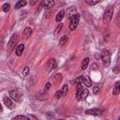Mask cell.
Here are the masks:
<instances>
[{"instance_id":"6da1fadb","label":"cell","mask_w":120,"mask_h":120,"mask_svg":"<svg viewBox=\"0 0 120 120\" xmlns=\"http://www.w3.org/2000/svg\"><path fill=\"white\" fill-rule=\"evenodd\" d=\"M80 22V14L79 13H75L74 15H72L70 17V21H69V29L70 30H75L79 24Z\"/></svg>"},{"instance_id":"7a4b0ae2","label":"cell","mask_w":120,"mask_h":120,"mask_svg":"<svg viewBox=\"0 0 120 120\" xmlns=\"http://www.w3.org/2000/svg\"><path fill=\"white\" fill-rule=\"evenodd\" d=\"M101 60H102L103 66L105 68H107V67L110 66V63H111V53H110L109 51L104 50L101 52Z\"/></svg>"},{"instance_id":"3957f363","label":"cell","mask_w":120,"mask_h":120,"mask_svg":"<svg viewBox=\"0 0 120 120\" xmlns=\"http://www.w3.org/2000/svg\"><path fill=\"white\" fill-rule=\"evenodd\" d=\"M18 40H19L18 35H17V34H13V35L11 36V38H10L8 43V52H11V51L14 50L15 45L17 44Z\"/></svg>"},{"instance_id":"277c9868","label":"cell","mask_w":120,"mask_h":120,"mask_svg":"<svg viewBox=\"0 0 120 120\" xmlns=\"http://www.w3.org/2000/svg\"><path fill=\"white\" fill-rule=\"evenodd\" d=\"M112 15H113V8L110 7L105 10V12L103 14V22H109L112 20Z\"/></svg>"},{"instance_id":"5b68a950","label":"cell","mask_w":120,"mask_h":120,"mask_svg":"<svg viewBox=\"0 0 120 120\" xmlns=\"http://www.w3.org/2000/svg\"><path fill=\"white\" fill-rule=\"evenodd\" d=\"M88 95V90L87 89H84V88H82L80 90H77V93H76V98L78 100H83L85 99V98L87 97Z\"/></svg>"},{"instance_id":"8992f818","label":"cell","mask_w":120,"mask_h":120,"mask_svg":"<svg viewBox=\"0 0 120 120\" xmlns=\"http://www.w3.org/2000/svg\"><path fill=\"white\" fill-rule=\"evenodd\" d=\"M9 96L15 101H21V99H22V94L18 90H11L9 92Z\"/></svg>"},{"instance_id":"52a82bcc","label":"cell","mask_w":120,"mask_h":120,"mask_svg":"<svg viewBox=\"0 0 120 120\" xmlns=\"http://www.w3.org/2000/svg\"><path fill=\"white\" fill-rule=\"evenodd\" d=\"M53 1H42L41 3H40V6H39V8H52V6H53ZM39 8V9H40Z\"/></svg>"},{"instance_id":"ba28073f","label":"cell","mask_w":120,"mask_h":120,"mask_svg":"<svg viewBox=\"0 0 120 120\" xmlns=\"http://www.w3.org/2000/svg\"><path fill=\"white\" fill-rule=\"evenodd\" d=\"M85 112L87 114H91V115H100L101 114V110H99L98 108H94V109L87 110Z\"/></svg>"},{"instance_id":"9c48e42d","label":"cell","mask_w":120,"mask_h":120,"mask_svg":"<svg viewBox=\"0 0 120 120\" xmlns=\"http://www.w3.org/2000/svg\"><path fill=\"white\" fill-rule=\"evenodd\" d=\"M4 103H5V105H6L8 108H9V109H13V108H14V104H13V102H12V100H11L10 98L5 97V98H4Z\"/></svg>"},{"instance_id":"30bf717a","label":"cell","mask_w":120,"mask_h":120,"mask_svg":"<svg viewBox=\"0 0 120 120\" xmlns=\"http://www.w3.org/2000/svg\"><path fill=\"white\" fill-rule=\"evenodd\" d=\"M55 68H56V61H55V59H53V58L50 59L49 62H48V70L51 71V70L54 69Z\"/></svg>"},{"instance_id":"8fae6325","label":"cell","mask_w":120,"mask_h":120,"mask_svg":"<svg viewBox=\"0 0 120 120\" xmlns=\"http://www.w3.org/2000/svg\"><path fill=\"white\" fill-rule=\"evenodd\" d=\"M31 33H32V28H31V27H26V28L23 30V32H22V37H23L24 38H27L28 37H30Z\"/></svg>"},{"instance_id":"7c38bea8","label":"cell","mask_w":120,"mask_h":120,"mask_svg":"<svg viewBox=\"0 0 120 120\" xmlns=\"http://www.w3.org/2000/svg\"><path fill=\"white\" fill-rule=\"evenodd\" d=\"M23 50H24V45H23V44H19V45H18V47L16 48L15 52H16V54H17L18 56H20V55H22V53Z\"/></svg>"},{"instance_id":"4fadbf2b","label":"cell","mask_w":120,"mask_h":120,"mask_svg":"<svg viewBox=\"0 0 120 120\" xmlns=\"http://www.w3.org/2000/svg\"><path fill=\"white\" fill-rule=\"evenodd\" d=\"M119 84H120V82H117L115 83V85H114V88H113V90H112V94H113L114 96H117V95L119 94V92H120Z\"/></svg>"},{"instance_id":"5bb4252c","label":"cell","mask_w":120,"mask_h":120,"mask_svg":"<svg viewBox=\"0 0 120 120\" xmlns=\"http://www.w3.org/2000/svg\"><path fill=\"white\" fill-rule=\"evenodd\" d=\"M26 5V1H18V2H16V4H15V8L16 9H19L20 8H22V7H24Z\"/></svg>"},{"instance_id":"9a60e30c","label":"cell","mask_w":120,"mask_h":120,"mask_svg":"<svg viewBox=\"0 0 120 120\" xmlns=\"http://www.w3.org/2000/svg\"><path fill=\"white\" fill-rule=\"evenodd\" d=\"M82 82H84V84H85L87 87H89V86H91V85H92V82H91V80H90V78H89L88 76H85V77H83V80H82Z\"/></svg>"},{"instance_id":"2e32d148","label":"cell","mask_w":120,"mask_h":120,"mask_svg":"<svg viewBox=\"0 0 120 120\" xmlns=\"http://www.w3.org/2000/svg\"><path fill=\"white\" fill-rule=\"evenodd\" d=\"M64 14H65L64 10H60V11L57 13V15H56V18H55V20H56L57 22H60V21L63 19V17H64Z\"/></svg>"},{"instance_id":"e0dca14e","label":"cell","mask_w":120,"mask_h":120,"mask_svg":"<svg viewBox=\"0 0 120 120\" xmlns=\"http://www.w3.org/2000/svg\"><path fill=\"white\" fill-rule=\"evenodd\" d=\"M88 63H89V58L86 57L82 60V69H85L88 66Z\"/></svg>"},{"instance_id":"ac0fdd59","label":"cell","mask_w":120,"mask_h":120,"mask_svg":"<svg viewBox=\"0 0 120 120\" xmlns=\"http://www.w3.org/2000/svg\"><path fill=\"white\" fill-rule=\"evenodd\" d=\"M68 90V84H64V85H63V87H62V89H61L62 97H65V96L67 95Z\"/></svg>"},{"instance_id":"d6986e66","label":"cell","mask_w":120,"mask_h":120,"mask_svg":"<svg viewBox=\"0 0 120 120\" xmlns=\"http://www.w3.org/2000/svg\"><path fill=\"white\" fill-rule=\"evenodd\" d=\"M2 9H3V11L8 12V11L10 9V5H9V3H5V4L3 5V7H2Z\"/></svg>"},{"instance_id":"ffe728a7","label":"cell","mask_w":120,"mask_h":120,"mask_svg":"<svg viewBox=\"0 0 120 120\" xmlns=\"http://www.w3.org/2000/svg\"><path fill=\"white\" fill-rule=\"evenodd\" d=\"M67 42H68V37H67V36H63V37L61 38L60 41H59V44L63 46V45H65Z\"/></svg>"},{"instance_id":"44dd1931","label":"cell","mask_w":120,"mask_h":120,"mask_svg":"<svg viewBox=\"0 0 120 120\" xmlns=\"http://www.w3.org/2000/svg\"><path fill=\"white\" fill-rule=\"evenodd\" d=\"M13 120H29V118L26 116H23V115H18V116L14 117Z\"/></svg>"},{"instance_id":"7402d4cb","label":"cell","mask_w":120,"mask_h":120,"mask_svg":"<svg viewBox=\"0 0 120 120\" xmlns=\"http://www.w3.org/2000/svg\"><path fill=\"white\" fill-rule=\"evenodd\" d=\"M62 27H63V23H61V22H60V23L57 25V27H56V29H55V31H54V35H57V34L61 31Z\"/></svg>"},{"instance_id":"603a6c76","label":"cell","mask_w":120,"mask_h":120,"mask_svg":"<svg viewBox=\"0 0 120 120\" xmlns=\"http://www.w3.org/2000/svg\"><path fill=\"white\" fill-rule=\"evenodd\" d=\"M28 74H29V68L28 67H25L23 68V70H22V76L23 77H26Z\"/></svg>"},{"instance_id":"cb8c5ba5","label":"cell","mask_w":120,"mask_h":120,"mask_svg":"<svg viewBox=\"0 0 120 120\" xmlns=\"http://www.w3.org/2000/svg\"><path fill=\"white\" fill-rule=\"evenodd\" d=\"M54 79H55L56 82L61 81V79H62V74H61V73H57V74H55V75H54Z\"/></svg>"},{"instance_id":"d4e9b609","label":"cell","mask_w":120,"mask_h":120,"mask_svg":"<svg viewBox=\"0 0 120 120\" xmlns=\"http://www.w3.org/2000/svg\"><path fill=\"white\" fill-rule=\"evenodd\" d=\"M82 80H83V76H80V77H78L75 80V82L76 83H82Z\"/></svg>"},{"instance_id":"484cf974","label":"cell","mask_w":120,"mask_h":120,"mask_svg":"<svg viewBox=\"0 0 120 120\" xmlns=\"http://www.w3.org/2000/svg\"><path fill=\"white\" fill-rule=\"evenodd\" d=\"M86 3H87L88 5H91V6H93V5H96V4H98V0H96V1H89V0H86Z\"/></svg>"},{"instance_id":"4316f807","label":"cell","mask_w":120,"mask_h":120,"mask_svg":"<svg viewBox=\"0 0 120 120\" xmlns=\"http://www.w3.org/2000/svg\"><path fill=\"white\" fill-rule=\"evenodd\" d=\"M62 97V93H61V90H58L57 92H56V95H55V98H60Z\"/></svg>"},{"instance_id":"83f0119b","label":"cell","mask_w":120,"mask_h":120,"mask_svg":"<svg viewBox=\"0 0 120 120\" xmlns=\"http://www.w3.org/2000/svg\"><path fill=\"white\" fill-rule=\"evenodd\" d=\"M50 87H51V83H50V82H47V83H46V86H45V89H44V90H48Z\"/></svg>"},{"instance_id":"f1b7e54d","label":"cell","mask_w":120,"mask_h":120,"mask_svg":"<svg viewBox=\"0 0 120 120\" xmlns=\"http://www.w3.org/2000/svg\"><path fill=\"white\" fill-rule=\"evenodd\" d=\"M28 118H29V120H38L34 115H29V116H28Z\"/></svg>"},{"instance_id":"f546056e","label":"cell","mask_w":120,"mask_h":120,"mask_svg":"<svg viewBox=\"0 0 120 120\" xmlns=\"http://www.w3.org/2000/svg\"><path fill=\"white\" fill-rule=\"evenodd\" d=\"M98 90H99V89H98V87H97V86H96V87H94V91H93V92H94L95 94H97V93L98 92Z\"/></svg>"},{"instance_id":"4dcf8cb0","label":"cell","mask_w":120,"mask_h":120,"mask_svg":"<svg viewBox=\"0 0 120 120\" xmlns=\"http://www.w3.org/2000/svg\"><path fill=\"white\" fill-rule=\"evenodd\" d=\"M3 112V108H2V106H1V104H0V112Z\"/></svg>"},{"instance_id":"1f68e13d","label":"cell","mask_w":120,"mask_h":120,"mask_svg":"<svg viewBox=\"0 0 120 120\" xmlns=\"http://www.w3.org/2000/svg\"><path fill=\"white\" fill-rule=\"evenodd\" d=\"M57 120H65V119H57Z\"/></svg>"}]
</instances>
